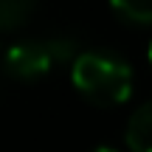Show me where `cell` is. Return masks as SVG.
Segmentation results:
<instances>
[{
  "mask_svg": "<svg viewBox=\"0 0 152 152\" xmlns=\"http://www.w3.org/2000/svg\"><path fill=\"white\" fill-rule=\"evenodd\" d=\"M73 85L96 104H118L132 90V68L110 51H82L71 68Z\"/></svg>",
  "mask_w": 152,
  "mask_h": 152,
  "instance_id": "1",
  "label": "cell"
},
{
  "mask_svg": "<svg viewBox=\"0 0 152 152\" xmlns=\"http://www.w3.org/2000/svg\"><path fill=\"white\" fill-rule=\"evenodd\" d=\"M73 54L71 39H20V42L9 45L3 56V65L9 76L17 79H31V76L45 73L54 62H62Z\"/></svg>",
  "mask_w": 152,
  "mask_h": 152,
  "instance_id": "2",
  "label": "cell"
},
{
  "mask_svg": "<svg viewBox=\"0 0 152 152\" xmlns=\"http://www.w3.org/2000/svg\"><path fill=\"white\" fill-rule=\"evenodd\" d=\"M127 144L132 152H152V99L138 104L127 121Z\"/></svg>",
  "mask_w": 152,
  "mask_h": 152,
  "instance_id": "3",
  "label": "cell"
},
{
  "mask_svg": "<svg viewBox=\"0 0 152 152\" xmlns=\"http://www.w3.org/2000/svg\"><path fill=\"white\" fill-rule=\"evenodd\" d=\"M110 9L127 23H141V26L152 23V0H113Z\"/></svg>",
  "mask_w": 152,
  "mask_h": 152,
  "instance_id": "4",
  "label": "cell"
},
{
  "mask_svg": "<svg viewBox=\"0 0 152 152\" xmlns=\"http://www.w3.org/2000/svg\"><path fill=\"white\" fill-rule=\"evenodd\" d=\"M34 3L31 0H3L0 3V26L3 28H14L17 23H23L31 14Z\"/></svg>",
  "mask_w": 152,
  "mask_h": 152,
  "instance_id": "5",
  "label": "cell"
},
{
  "mask_svg": "<svg viewBox=\"0 0 152 152\" xmlns=\"http://www.w3.org/2000/svg\"><path fill=\"white\" fill-rule=\"evenodd\" d=\"M90 152H118V149H115V147H107V144H99V147L90 149Z\"/></svg>",
  "mask_w": 152,
  "mask_h": 152,
  "instance_id": "6",
  "label": "cell"
},
{
  "mask_svg": "<svg viewBox=\"0 0 152 152\" xmlns=\"http://www.w3.org/2000/svg\"><path fill=\"white\" fill-rule=\"evenodd\" d=\"M149 62H152V42H149Z\"/></svg>",
  "mask_w": 152,
  "mask_h": 152,
  "instance_id": "7",
  "label": "cell"
}]
</instances>
